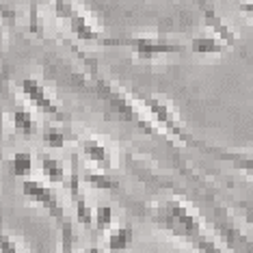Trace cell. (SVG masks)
Listing matches in <instances>:
<instances>
[{
    "label": "cell",
    "mask_w": 253,
    "mask_h": 253,
    "mask_svg": "<svg viewBox=\"0 0 253 253\" xmlns=\"http://www.w3.org/2000/svg\"><path fill=\"white\" fill-rule=\"evenodd\" d=\"M156 221L160 225H165L167 229H171L175 236L184 238L186 243H191L195 236L204 234L201 232V225H199V218L191 214L177 199H171L169 204L165 206V210L158 214Z\"/></svg>",
    "instance_id": "1"
},
{
    "label": "cell",
    "mask_w": 253,
    "mask_h": 253,
    "mask_svg": "<svg viewBox=\"0 0 253 253\" xmlns=\"http://www.w3.org/2000/svg\"><path fill=\"white\" fill-rule=\"evenodd\" d=\"M141 102L145 104L147 111L152 113L154 117H156V122H158L160 126H165V128L169 130L177 141L191 143V136H188V132L182 128L180 117H177L175 111H173V108H171L169 104H167L163 97H158V95H141Z\"/></svg>",
    "instance_id": "2"
},
{
    "label": "cell",
    "mask_w": 253,
    "mask_h": 253,
    "mask_svg": "<svg viewBox=\"0 0 253 253\" xmlns=\"http://www.w3.org/2000/svg\"><path fill=\"white\" fill-rule=\"evenodd\" d=\"M20 91L24 93V97L31 102V104L37 106V111H42L43 115H48L50 119H54V122H63V119H65V113L61 111V106L52 100V95L48 93V89H45L39 80L24 78L20 83Z\"/></svg>",
    "instance_id": "3"
},
{
    "label": "cell",
    "mask_w": 253,
    "mask_h": 253,
    "mask_svg": "<svg viewBox=\"0 0 253 253\" xmlns=\"http://www.w3.org/2000/svg\"><path fill=\"white\" fill-rule=\"evenodd\" d=\"M106 43H124L130 45L134 50V54L139 59H154V56L160 54H173L180 52L182 45L173 43V42H167V39L160 37H128V39H108Z\"/></svg>",
    "instance_id": "4"
},
{
    "label": "cell",
    "mask_w": 253,
    "mask_h": 253,
    "mask_svg": "<svg viewBox=\"0 0 253 253\" xmlns=\"http://www.w3.org/2000/svg\"><path fill=\"white\" fill-rule=\"evenodd\" d=\"M22 195L48 210L50 214L56 218V223H61V221H65L67 218L65 210H63V206L59 201V195H56L50 186H45V184L37 182V180H24L22 182Z\"/></svg>",
    "instance_id": "5"
},
{
    "label": "cell",
    "mask_w": 253,
    "mask_h": 253,
    "mask_svg": "<svg viewBox=\"0 0 253 253\" xmlns=\"http://www.w3.org/2000/svg\"><path fill=\"white\" fill-rule=\"evenodd\" d=\"M100 89H102V93H104V97L108 100V104L113 106V111H117V115H124L128 122H134L139 128L147 130V132H156V128H152V126L147 124V119L143 117V115H139V111L134 108L132 100L126 93H122L119 89H115L113 84L104 83V80H100Z\"/></svg>",
    "instance_id": "6"
},
{
    "label": "cell",
    "mask_w": 253,
    "mask_h": 253,
    "mask_svg": "<svg viewBox=\"0 0 253 253\" xmlns=\"http://www.w3.org/2000/svg\"><path fill=\"white\" fill-rule=\"evenodd\" d=\"M70 195L74 199V210H76V221L83 227L95 225V212L89 208V204L84 201V195L80 193V171H78V156H72V175H70Z\"/></svg>",
    "instance_id": "7"
},
{
    "label": "cell",
    "mask_w": 253,
    "mask_h": 253,
    "mask_svg": "<svg viewBox=\"0 0 253 253\" xmlns=\"http://www.w3.org/2000/svg\"><path fill=\"white\" fill-rule=\"evenodd\" d=\"M80 147H83V154L87 156L91 163L97 165L100 169H113V156H111V149L106 145H102L100 141L95 139H83L80 143Z\"/></svg>",
    "instance_id": "8"
},
{
    "label": "cell",
    "mask_w": 253,
    "mask_h": 253,
    "mask_svg": "<svg viewBox=\"0 0 253 253\" xmlns=\"http://www.w3.org/2000/svg\"><path fill=\"white\" fill-rule=\"evenodd\" d=\"M132 245H134V229L130 225L111 229V234H108V238H106V249L111 253H124V251H128Z\"/></svg>",
    "instance_id": "9"
},
{
    "label": "cell",
    "mask_w": 253,
    "mask_h": 253,
    "mask_svg": "<svg viewBox=\"0 0 253 253\" xmlns=\"http://www.w3.org/2000/svg\"><path fill=\"white\" fill-rule=\"evenodd\" d=\"M227 42L214 35H199L191 42V50L195 54H221L227 50Z\"/></svg>",
    "instance_id": "10"
},
{
    "label": "cell",
    "mask_w": 253,
    "mask_h": 253,
    "mask_svg": "<svg viewBox=\"0 0 253 253\" xmlns=\"http://www.w3.org/2000/svg\"><path fill=\"white\" fill-rule=\"evenodd\" d=\"M70 28L74 35L78 39H83V42H100V33H97L95 28L89 24V20L84 18L83 13H78L76 9H74V13L70 15Z\"/></svg>",
    "instance_id": "11"
},
{
    "label": "cell",
    "mask_w": 253,
    "mask_h": 253,
    "mask_svg": "<svg viewBox=\"0 0 253 253\" xmlns=\"http://www.w3.org/2000/svg\"><path fill=\"white\" fill-rule=\"evenodd\" d=\"M39 160H42V171H43V175L48 177V182L61 184V182L67 180L65 177V167H63L61 160L48 156V154H42V158Z\"/></svg>",
    "instance_id": "12"
},
{
    "label": "cell",
    "mask_w": 253,
    "mask_h": 253,
    "mask_svg": "<svg viewBox=\"0 0 253 253\" xmlns=\"http://www.w3.org/2000/svg\"><path fill=\"white\" fill-rule=\"evenodd\" d=\"M201 9H204V15H206V24H208L210 28H214L216 35L221 37V39H225V42H227L229 45H232V43L236 42V35H234V33L229 31V28H227L225 24H223V20H218V15H216L214 11H212L206 2L201 4Z\"/></svg>",
    "instance_id": "13"
},
{
    "label": "cell",
    "mask_w": 253,
    "mask_h": 253,
    "mask_svg": "<svg viewBox=\"0 0 253 253\" xmlns=\"http://www.w3.org/2000/svg\"><path fill=\"white\" fill-rule=\"evenodd\" d=\"M11 122H13V128L22 132V134H35L37 132L35 117H33L31 111H26V108H15V111L11 113Z\"/></svg>",
    "instance_id": "14"
},
{
    "label": "cell",
    "mask_w": 253,
    "mask_h": 253,
    "mask_svg": "<svg viewBox=\"0 0 253 253\" xmlns=\"http://www.w3.org/2000/svg\"><path fill=\"white\" fill-rule=\"evenodd\" d=\"M11 175L13 177H26L33 171V154L28 152H15L9 160Z\"/></svg>",
    "instance_id": "15"
},
{
    "label": "cell",
    "mask_w": 253,
    "mask_h": 253,
    "mask_svg": "<svg viewBox=\"0 0 253 253\" xmlns=\"http://www.w3.org/2000/svg\"><path fill=\"white\" fill-rule=\"evenodd\" d=\"M42 139H43V145L50 147V149H61V147H65V143H67L65 132H63L61 128H56L54 124H45L43 126Z\"/></svg>",
    "instance_id": "16"
},
{
    "label": "cell",
    "mask_w": 253,
    "mask_h": 253,
    "mask_svg": "<svg viewBox=\"0 0 253 253\" xmlns=\"http://www.w3.org/2000/svg\"><path fill=\"white\" fill-rule=\"evenodd\" d=\"M84 182H87L89 186H93V188H100V191H117L119 188V184L115 180H111L108 175L93 173V171H87V173H84Z\"/></svg>",
    "instance_id": "17"
},
{
    "label": "cell",
    "mask_w": 253,
    "mask_h": 253,
    "mask_svg": "<svg viewBox=\"0 0 253 253\" xmlns=\"http://www.w3.org/2000/svg\"><path fill=\"white\" fill-rule=\"evenodd\" d=\"M61 229V253H74V243H76V236H74V227L70 223V218L59 223Z\"/></svg>",
    "instance_id": "18"
},
{
    "label": "cell",
    "mask_w": 253,
    "mask_h": 253,
    "mask_svg": "<svg viewBox=\"0 0 253 253\" xmlns=\"http://www.w3.org/2000/svg\"><path fill=\"white\" fill-rule=\"evenodd\" d=\"M113 208L111 206H100V208L95 210V229H100V232H104L113 225Z\"/></svg>",
    "instance_id": "19"
},
{
    "label": "cell",
    "mask_w": 253,
    "mask_h": 253,
    "mask_svg": "<svg viewBox=\"0 0 253 253\" xmlns=\"http://www.w3.org/2000/svg\"><path fill=\"white\" fill-rule=\"evenodd\" d=\"M223 160H229L234 163L238 169H243L245 173H249L253 177V158H247V156H240V154H218Z\"/></svg>",
    "instance_id": "20"
},
{
    "label": "cell",
    "mask_w": 253,
    "mask_h": 253,
    "mask_svg": "<svg viewBox=\"0 0 253 253\" xmlns=\"http://www.w3.org/2000/svg\"><path fill=\"white\" fill-rule=\"evenodd\" d=\"M0 253H20V249L9 236H2V240H0Z\"/></svg>",
    "instance_id": "21"
},
{
    "label": "cell",
    "mask_w": 253,
    "mask_h": 253,
    "mask_svg": "<svg viewBox=\"0 0 253 253\" xmlns=\"http://www.w3.org/2000/svg\"><path fill=\"white\" fill-rule=\"evenodd\" d=\"M240 7H243L245 13H249L253 18V0H240Z\"/></svg>",
    "instance_id": "22"
},
{
    "label": "cell",
    "mask_w": 253,
    "mask_h": 253,
    "mask_svg": "<svg viewBox=\"0 0 253 253\" xmlns=\"http://www.w3.org/2000/svg\"><path fill=\"white\" fill-rule=\"evenodd\" d=\"M84 253H104V251H102L100 247H89V249L84 251Z\"/></svg>",
    "instance_id": "23"
}]
</instances>
